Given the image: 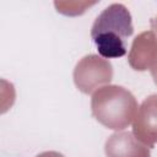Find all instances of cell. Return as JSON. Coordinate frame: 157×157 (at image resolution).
I'll use <instances>...</instances> for the list:
<instances>
[{"label": "cell", "instance_id": "1", "mask_svg": "<svg viewBox=\"0 0 157 157\" xmlns=\"http://www.w3.org/2000/svg\"><path fill=\"white\" fill-rule=\"evenodd\" d=\"M134 33L129 10L123 4H112L94 20L91 38L99 55L105 59L121 58L128 50V38Z\"/></svg>", "mask_w": 157, "mask_h": 157}]
</instances>
